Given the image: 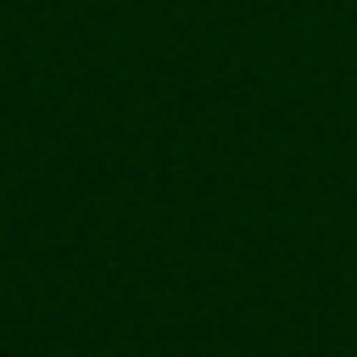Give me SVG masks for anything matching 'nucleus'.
Here are the masks:
<instances>
[]
</instances>
